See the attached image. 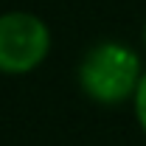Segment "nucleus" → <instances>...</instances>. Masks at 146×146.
Here are the masks:
<instances>
[{
  "label": "nucleus",
  "mask_w": 146,
  "mask_h": 146,
  "mask_svg": "<svg viewBox=\"0 0 146 146\" xmlns=\"http://www.w3.org/2000/svg\"><path fill=\"white\" fill-rule=\"evenodd\" d=\"M143 76L141 56L124 42H98L79 62V84L87 98L104 107L129 101Z\"/></svg>",
  "instance_id": "obj_1"
},
{
  "label": "nucleus",
  "mask_w": 146,
  "mask_h": 146,
  "mask_svg": "<svg viewBox=\"0 0 146 146\" xmlns=\"http://www.w3.org/2000/svg\"><path fill=\"white\" fill-rule=\"evenodd\" d=\"M51 51V31L31 11L0 14V73H31Z\"/></svg>",
  "instance_id": "obj_2"
},
{
  "label": "nucleus",
  "mask_w": 146,
  "mask_h": 146,
  "mask_svg": "<svg viewBox=\"0 0 146 146\" xmlns=\"http://www.w3.org/2000/svg\"><path fill=\"white\" fill-rule=\"evenodd\" d=\"M132 104H135V118H138L141 129L146 132V70L141 76V82H138V90L132 96Z\"/></svg>",
  "instance_id": "obj_3"
},
{
  "label": "nucleus",
  "mask_w": 146,
  "mask_h": 146,
  "mask_svg": "<svg viewBox=\"0 0 146 146\" xmlns=\"http://www.w3.org/2000/svg\"><path fill=\"white\" fill-rule=\"evenodd\" d=\"M143 48H146V23H143Z\"/></svg>",
  "instance_id": "obj_4"
}]
</instances>
